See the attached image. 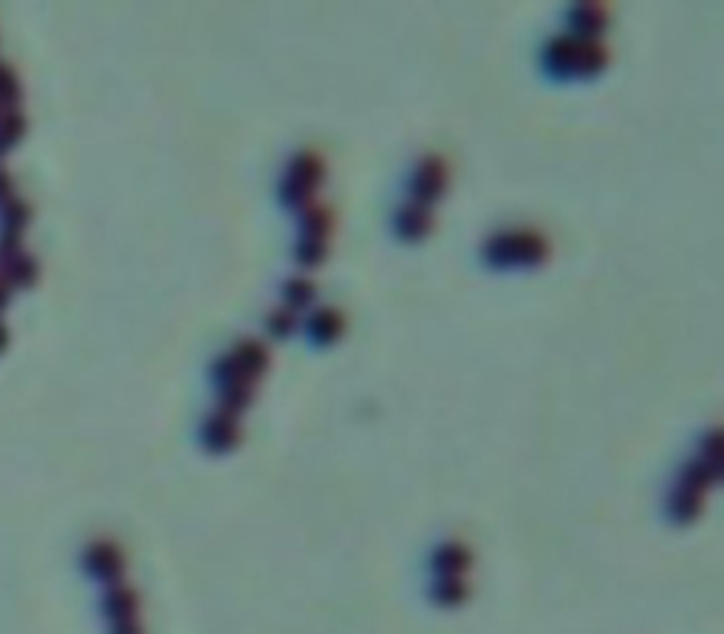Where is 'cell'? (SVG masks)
<instances>
[{"mask_svg":"<svg viewBox=\"0 0 724 634\" xmlns=\"http://www.w3.org/2000/svg\"><path fill=\"white\" fill-rule=\"evenodd\" d=\"M609 63V51L603 43L589 37H555L543 51V66L555 80H586L600 74Z\"/></svg>","mask_w":724,"mask_h":634,"instance_id":"cell-1","label":"cell"},{"mask_svg":"<svg viewBox=\"0 0 724 634\" xmlns=\"http://www.w3.org/2000/svg\"><path fill=\"white\" fill-rule=\"evenodd\" d=\"M549 258V241L532 230L495 233L484 244V261L495 269L538 267Z\"/></svg>","mask_w":724,"mask_h":634,"instance_id":"cell-2","label":"cell"},{"mask_svg":"<svg viewBox=\"0 0 724 634\" xmlns=\"http://www.w3.org/2000/svg\"><path fill=\"white\" fill-rule=\"evenodd\" d=\"M323 176H326V167H323V159H320L317 153H297L295 159H292L289 173H286V179L280 184V199H283V204H289V207L309 204L314 190L323 182Z\"/></svg>","mask_w":724,"mask_h":634,"instance_id":"cell-3","label":"cell"},{"mask_svg":"<svg viewBox=\"0 0 724 634\" xmlns=\"http://www.w3.org/2000/svg\"><path fill=\"white\" fill-rule=\"evenodd\" d=\"M447 190V165L442 156H428L422 159V165L416 167L411 179L413 204L430 207L445 196Z\"/></svg>","mask_w":724,"mask_h":634,"instance_id":"cell-4","label":"cell"},{"mask_svg":"<svg viewBox=\"0 0 724 634\" xmlns=\"http://www.w3.org/2000/svg\"><path fill=\"white\" fill-rule=\"evenodd\" d=\"M85 569L91 578H97L102 584L114 586L119 584L122 572H125V558L116 544L111 541H94L88 550H85Z\"/></svg>","mask_w":724,"mask_h":634,"instance_id":"cell-5","label":"cell"},{"mask_svg":"<svg viewBox=\"0 0 724 634\" xmlns=\"http://www.w3.org/2000/svg\"><path fill=\"white\" fill-rule=\"evenodd\" d=\"M204 445L213 453H227L241 442V428H238V417H232L227 411H215L213 417L204 425Z\"/></svg>","mask_w":724,"mask_h":634,"instance_id":"cell-6","label":"cell"},{"mask_svg":"<svg viewBox=\"0 0 724 634\" xmlns=\"http://www.w3.org/2000/svg\"><path fill=\"white\" fill-rule=\"evenodd\" d=\"M230 360L235 363V368L247 377L249 383H255L266 368H269V351H266L264 343H258V340H241V343L230 351Z\"/></svg>","mask_w":724,"mask_h":634,"instance_id":"cell-7","label":"cell"},{"mask_svg":"<svg viewBox=\"0 0 724 634\" xmlns=\"http://www.w3.org/2000/svg\"><path fill=\"white\" fill-rule=\"evenodd\" d=\"M473 564V555L470 550L453 541V544H442L439 550L433 552V569L442 575V578H461Z\"/></svg>","mask_w":724,"mask_h":634,"instance_id":"cell-8","label":"cell"},{"mask_svg":"<svg viewBox=\"0 0 724 634\" xmlns=\"http://www.w3.org/2000/svg\"><path fill=\"white\" fill-rule=\"evenodd\" d=\"M396 233L399 238H408V241H419L430 233L433 227V216H430L428 207H419V204H405L394 218Z\"/></svg>","mask_w":724,"mask_h":634,"instance_id":"cell-9","label":"cell"},{"mask_svg":"<svg viewBox=\"0 0 724 634\" xmlns=\"http://www.w3.org/2000/svg\"><path fill=\"white\" fill-rule=\"evenodd\" d=\"M102 609L111 623H119V620H133L136 612H139V598L133 592L131 586L114 584L108 592H105V601H102Z\"/></svg>","mask_w":724,"mask_h":634,"instance_id":"cell-10","label":"cell"},{"mask_svg":"<svg viewBox=\"0 0 724 634\" xmlns=\"http://www.w3.org/2000/svg\"><path fill=\"white\" fill-rule=\"evenodd\" d=\"M569 20H572L575 37L597 40V34L606 29V9L597 6V3H583V6H577L575 12L569 15Z\"/></svg>","mask_w":724,"mask_h":634,"instance_id":"cell-11","label":"cell"},{"mask_svg":"<svg viewBox=\"0 0 724 634\" xmlns=\"http://www.w3.org/2000/svg\"><path fill=\"white\" fill-rule=\"evenodd\" d=\"M343 315L340 312H334V309H320V312H314L312 320H309V337H312L314 343H320V346H331L340 334H343Z\"/></svg>","mask_w":724,"mask_h":634,"instance_id":"cell-12","label":"cell"},{"mask_svg":"<svg viewBox=\"0 0 724 634\" xmlns=\"http://www.w3.org/2000/svg\"><path fill=\"white\" fill-rule=\"evenodd\" d=\"M702 499H705V493H699V490L679 482L674 496L668 501V513H671L674 521H693V518L699 516V510H702Z\"/></svg>","mask_w":724,"mask_h":634,"instance_id":"cell-13","label":"cell"},{"mask_svg":"<svg viewBox=\"0 0 724 634\" xmlns=\"http://www.w3.org/2000/svg\"><path fill=\"white\" fill-rule=\"evenodd\" d=\"M470 595V586L464 584V578H439L430 598L439 603V606H461Z\"/></svg>","mask_w":724,"mask_h":634,"instance_id":"cell-14","label":"cell"},{"mask_svg":"<svg viewBox=\"0 0 724 634\" xmlns=\"http://www.w3.org/2000/svg\"><path fill=\"white\" fill-rule=\"evenodd\" d=\"M334 227V216H331L326 207H309L306 216H303V238H312V241H326Z\"/></svg>","mask_w":724,"mask_h":634,"instance_id":"cell-15","label":"cell"},{"mask_svg":"<svg viewBox=\"0 0 724 634\" xmlns=\"http://www.w3.org/2000/svg\"><path fill=\"white\" fill-rule=\"evenodd\" d=\"M23 131H26V119L20 111H3L0 114V159L6 156L9 148H15Z\"/></svg>","mask_w":724,"mask_h":634,"instance_id":"cell-16","label":"cell"},{"mask_svg":"<svg viewBox=\"0 0 724 634\" xmlns=\"http://www.w3.org/2000/svg\"><path fill=\"white\" fill-rule=\"evenodd\" d=\"M283 298H286V309H303V306H309L314 298V284L309 278H292V281H286L283 286Z\"/></svg>","mask_w":724,"mask_h":634,"instance_id":"cell-17","label":"cell"},{"mask_svg":"<svg viewBox=\"0 0 724 634\" xmlns=\"http://www.w3.org/2000/svg\"><path fill=\"white\" fill-rule=\"evenodd\" d=\"M29 216H32V213H29V204H26V201L9 199L3 204V233L23 235V227H26Z\"/></svg>","mask_w":724,"mask_h":634,"instance_id":"cell-18","label":"cell"},{"mask_svg":"<svg viewBox=\"0 0 724 634\" xmlns=\"http://www.w3.org/2000/svg\"><path fill=\"white\" fill-rule=\"evenodd\" d=\"M295 255L303 267H317V264H323V261H326L329 247H326V241H312V238H303Z\"/></svg>","mask_w":724,"mask_h":634,"instance_id":"cell-19","label":"cell"},{"mask_svg":"<svg viewBox=\"0 0 724 634\" xmlns=\"http://www.w3.org/2000/svg\"><path fill=\"white\" fill-rule=\"evenodd\" d=\"M266 326H269V332L278 334V337H289V334L295 332L297 317L292 309H286V306H283V309H278V312H272V315H269Z\"/></svg>","mask_w":724,"mask_h":634,"instance_id":"cell-20","label":"cell"},{"mask_svg":"<svg viewBox=\"0 0 724 634\" xmlns=\"http://www.w3.org/2000/svg\"><path fill=\"white\" fill-rule=\"evenodd\" d=\"M20 100V85L17 77L6 66H0V108H9Z\"/></svg>","mask_w":724,"mask_h":634,"instance_id":"cell-21","label":"cell"},{"mask_svg":"<svg viewBox=\"0 0 724 634\" xmlns=\"http://www.w3.org/2000/svg\"><path fill=\"white\" fill-rule=\"evenodd\" d=\"M111 634H142V626L139 620H119V623H111Z\"/></svg>","mask_w":724,"mask_h":634,"instance_id":"cell-22","label":"cell"},{"mask_svg":"<svg viewBox=\"0 0 724 634\" xmlns=\"http://www.w3.org/2000/svg\"><path fill=\"white\" fill-rule=\"evenodd\" d=\"M9 196H12V176L0 167V201L6 204L9 201Z\"/></svg>","mask_w":724,"mask_h":634,"instance_id":"cell-23","label":"cell"},{"mask_svg":"<svg viewBox=\"0 0 724 634\" xmlns=\"http://www.w3.org/2000/svg\"><path fill=\"white\" fill-rule=\"evenodd\" d=\"M6 303H9V284H6V281L0 278V309H3Z\"/></svg>","mask_w":724,"mask_h":634,"instance_id":"cell-24","label":"cell"},{"mask_svg":"<svg viewBox=\"0 0 724 634\" xmlns=\"http://www.w3.org/2000/svg\"><path fill=\"white\" fill-rule=\"evenodd\" d=\"M6 340H9V334H6V326L0 323V351L6 349Z\"/></svg>","mask_w":724,"mask_h":634,"instance_id":"cell-25","label":"cell"},{"mask_svg":"<svg viewBox=\"0 0 724 634\" xmlns=\"http://www.w3.org/2000/svg\"><path fill=\"white\" fill-rule=\"evenodd\" d=\"M0 114H3V108H0Z\"/></svg>","mask_w":724,"mask_h":634,"instance_id":"cell-26","label":"cell"}]
</instances>
